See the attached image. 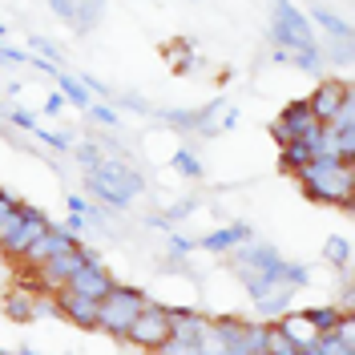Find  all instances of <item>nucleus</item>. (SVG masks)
Segmentation results:
<instances>
[{
    "instance_id": "1",
    "label": "nucleus",
    "mask_w": 355,
    "mask_h": 355,
    "mask_svg": "<svg viewBox=\"0 0 355 355\" xmlns=\"http://www.w3.org/2000/svg\"><path fill=\"white\" fill-rule=\"evenodd\" d=\"M299 186L311 202H327V206H352L355 198V162L339 157H311L299 170Z\"/></svg>"
},
{
    "instance_id": "2",
    "label": "nucleus",
    "mask_w": 355,
    "mask_h": 355,
    "mask_svg": "<svg viewBox=\"0 0 355 355\" xmlns=\"http://www.w3.org/2000/svg\"><path fill=\"white\" fill-rule=\"evenodd\" d=\"M85 186H89V194L101 198L110 210H125L146 190V178L137 174L130 162H121V157H101V166L85 178Z\"/></svg>"
},
{
    "instance_id": "3",
    "label": "nucleus",
    "mask_w": 355,
    "mask_h": 355,
    "mask_svg": "<svg viewBox=\"0 0 355 355\" xmlns=\"http://www.w3.org/2000/svg\"><path fill=\"white\" fill-rule=\"evenodd\" d=\"M146 299H150L146 291L113 283L110 295H105V299H97V331L113 335V339H125L130 323L137 319V311L146 307Z\"/></svg>"
},
{
    "instance_id": "4",
    "label": "nucleus",
    "mask_w": 355,
    "mask_h": 355,
    "mask_svg": "<svg viewBox=\"0 0 355 355\" xmlns=\"http://www.w3.org/2000/svg\"><path fill=\"white\" fill-rule=\"evenodd\" d=\"M275 4V21H270V41L279 44L283 53H315L319 41H315V33H311V21L291 4V0H270Z\"/></svg>"
},
{
    "instance_id": "5",
    "label": "nucleus",
    "mask_w": 355,
    "mask_h": 355,
    "mask_svg": "<svg viewBox=\"0 0 355 355\" xmlns=\"http://www.w3.org/2000/svg\"><path fill=\"white\" fill-rule=\"evenodd\" d=\"M89 263H101V254L89 250L85 243L69 246V250H61V254H53L49 263L37 266V291H41V295H57V291L65 287L69 279H73L81 266H89Z\"/></svg>"
},
{
    "instance_id": "6",
    "label": "nucleus",
    "mask_w": 355,
    "mask_h": 355,
    "mask_svg": "<svg viewBox=\"0 0 355 355\" xmlns=\"http://www.w3.org/2000/svg\"><path fill=\"white\" fill-rule=\"evenodd\" d=\"M166 339H170V315H166L162 303L146 299V307L137 311V319H133L130 331H125V343L141 347V352H157Z\"/></svg>"
},
{
    "instance_id": "7",
    "label": "nucleus",
    "mask_w": 355,
    "mask_h": 355,
    "mask_svg": "<svg viewBox=\"0 0 355 355\" xmlns=\"http://www.w3.org/2000/svg\"><path fill=\"white\" fill-rule=\"evenodd\" d=\"M49 226H53V222L44 218L37 206H24L21 202V214H17V222H12V230L0 239V254H4V259H24V250L37 243Z\"/></svg>"
},
{
    "instance_id": "8",
    "label": "nucleus",
    "mask_w": 355,
    "mask_h": 355,
    "mask_svg": "<svg viewBox=\"0 0 355 355\" xmlns=\"http://www.w3.org/2000/svg\"><path fill=\"white\" fill-rule=\"evenodd\" d=\"M230 263H234V270H263V275H275L279 270V263H283V254H279V246L275 243H263V239H246V243H239L234 250H230Z\"/></svg>"
},
{
    "instance_id": "9",
    "label": "nucleus",
    "mask_w": 355,
    "mask_h": 355,
    "mask_svg": "<svg viewBox=\"0 0 355 355\" xmlns=\"http://www.w3.org/2000/svg\"><path fill=\"white\" fill-rule=\"evenodd\" d=\"M53 299H57V315L61 319H69L81 331H97V299H85V295H77L69 287H61Z\"/></svg>"
},
{
    "instance_id": "10",
    "label": "nucleus",
    "mask_w": 355,
    "mask_h": 355,
    "mask_svg": "<svg viewBox=\"0 0 355 355\" xmlns=\"http://www.w3.org/2000/svg\"><path fill=\"white\" fill-rule=\"evenodd\" d=\"M77 243H81V239H73V234H69L65 226H49V230H44L41 239H37V243H33L28 250H24V259H21V263L28 266V270H37V266L49 263L53 254H61V250H69V246H77Z\"/></svg>"
},
{
    "instance_id": "11",
    "label": "nucleus",
    "mask_w": 355,
    "mask_h": 355,
    "mask_svg": "<svg viewBox=\"0 0 355 355\" xmlns=\"http://www.w3.org/2000/svg\"><path fill=\"white\" fill-rule=\"evenodd\" d=\"M347 97H352V89L343 85V81H331V77H327V81H319V85H315V93L307 97V105H311V113H315V121H323V125H327V121L335 117V110H339Z\"/></svg>"
},
{
    "instance_id": "12",
    "label": "nucleus",
    "mask_w": 355,
    "mask_h": 355,
    "mask_svg": "<svg viewBox=\"0 0 355 355\" xmlns=\"http://www.w3.org/2000/svg\"><path fill=\"white\" fill-rule=\"evenodd\" d=\"M166 315H170V339L174 343H198L206 323H210V315H202L194 307H166Z\"/></svg>"
},
{
    "instance_id": "13",
    "label": "nucleus",
    "mask_w": 355,
    "mask_h": 355,
    "mask_svg": "<svg viewBox=\"0 0 355 355\" xmlns=\"http://www.w3.org/2000/svg\"><path fill=\"white\" fill-rule=\"evenodd\" d=\"M65 287L77 291V295H85V299H105V295L113 291V275L101 263H89V266H81V270L69 279Z\"/></svg>"
},
{
    "instance_id": "14",
    "label": "nucleus",
    "mask_w": 355,
    "mask_h": 355,
    "mask_svg": "<svg viewBox=\"0 0 355 355\" xmlns=\"http://www.w3.org/2000/svg\"><path fill=\"white\" fill-rule=\"evenodd\" d=\"M246 239H254V230H250V222H230V226H218V230H210L206 239H198L202 250H210V254H230L239 243Z\"/></svg>"
},
{
    "instance_id": "15",
    "label": "nucleus",
    "mask_w": 355,
    "mask_h": 355,
    "mask_svg": "<svg viewBox=\"0 0 355 355\" xmlns=\"http://www.w3.org/2000/svg\"><path fill=\"white\" fill-rule=\"evenodd\" d=\"M33 295L37 291H24V287L4 291V315L17 319V323H33Z\"/></svg>"
},
{
    "instance_id": "16",
    "label": "nucleus",
    "mask_w": 355,
    "mask_h": 355,
    "mask_svg": "<svg viewBox=\"0 0 355 355\" xmlns=\"http://www.w3.org/2000/svg\"><path fill=\"white\" fill-rule=\"evenodd\" d=\"M279 117L291 125V133H295V137H303L311 125H319V121H315V113H311V105H307V97H303V101H291L287 110L279 113Z\"/></svg>"
},
{
    "instance_id": "17",
    "label": "nucleus",
    "mask_w": 355,
    "mask_h": 355,
    "mask_svg": "<svg viewBox=\"0 0 355 355\" xmlns=\"http://www.w3.org/2000/svg\"><path fill=\"white\" fill-rule=\"evenodd\" d=\"M101 12H105V0H73V28L89 33L93 24L101 21Z\"/></svg>"
},
{
    "instance_id": "18",
    "label": "nucleus",
    "mask_w": 355,
    "mask_h": 355,
    "mask_svg": "<svg viewBox=\"0 0 355 355\" xmlns=\"http://www.w3.org/2000/svg\"><path fill=\"white\" fill-rule=\"evenodd\" d=\"M57 93H61V97H65V105H77V110H89V101H93V97H89V89L81 85V77H69V73H57Z\"/></svg>"
},
{
    "instance_id": "19",
    "label": "nucleus",
    "mask_w": 355,
    "mask_h": 355,
    "mask_svg": "<svg viewBox=\"0 0 355 355\" xmlns=\"http://www.w3.org/2000/svg\"><path fill=\"white\" fill-rule=\"evenodd\" d=\"M279 157H283V170H287V174H299V170H303L315 154H311L307 141H299V137H295L291 146H279Z\"/></svg>"
},
{
    "instance_id": "20",
    "label": "nucleus",
    "mask_w": 355,
    "mask_h": 355,
    "mask_svg": "<svg viewBox=\"0 0 355 355\" xmlns=\"http://www.w3.org/2000/svg\"><path fill=\"white\" fill-rule=\"evenodd\" d=\"M279 327H283V331H287L299 347H311V343H315V335H319L307 319H303V315H283V319H279Z\"/></svg>"
},
{
    "instance_id": "21",
    "label": "nucleus",
    "mask_w": 355,
    "mask_h": 355,
    "mask_svg": "<svg viewBox=\"0 0 355 355\" xmlns=\"http://www.w3.org/2000/svg\"><path fill=\"white\" fill-rule=\"evenodd\" d=\"M263 352L266 355H299V343H295L279 323H266V347Z\"/></svg>"
},
{
    "instance_id": "22",
    "label": "nucleus",
    "mask_w": 355,
    "mask_h": 355,
    "mask_svg": "<svg viewBox=\"0 0 355 355\" xmlns=\"http://www.w3.org/2000/svg\"><path fill=\"white\" fill-rule=\"evenodd\" d=\"M299 315H303V319H307V323H311L319 335H323V331H331L335 323H339V315H343V311L327 303V307H307V311H299Z\"/></svg>"
},
{
    "instance_id": "23",
    "label": "nucleus",
    "mask_w": 355,
    "mask_h": 355,
    "mask_svg": "<svg viewBox=\"0 0 355 355\" xmlns=\"http://www.w3.org/2000/svg\"><path fill=\"white\" fill-rule=\"evenodd\" d=\"M157 117L178 133H198V110H162Z\"/></svg>"
},
{
    "instance_id": "24",
    "label": "nucleus",
    "mask_w": 355,
    "mask_h": 355,
    "mask_svg": "<svg viewBox=\"0 0 355 355\" xmlns=\"http://www.w3.org/2000/svg\"><path fill=\"white\" fill-rule=\"evenodd\" d=\"M311 17H315V24H319L323 33H331V37H339V41H352V24H347V21H339V17H335L331 8H315Z\"/></svg>"
},
{
    "instance_id": "25",
    "label": "nucleus",
    "mask_w": 355,
    "mask_h": 355,
    "mask_svg": "<svg viewBox=\"0 0 355 355\" xmlns=\"http://www.w3.org/2000/svg\"><path fill=\"white\" fill-rule=\"evenodd\" d=\"M323 259H327L331 266H339V270H347V263H352V243H347L343 234L327 239V246H323Z\"/></svg>"
},
{
    "instance_id": "26",
    "label": "nucleus",
    "mask_w": 355,
    "mask_h": 355,
    "mask_svg": "<svg viewBox=\"0 0 355 355\" xmlns=\"http://www.w3.org/2000/svg\"><path fill=\"white\" fill-rule=\"evenodd\" d=\"M170 166H174L178 174H186V178H202L206 170H202V162H198V154L190 150V146H182L174 157H170Z\"/></svg>"
},
{
    "instance_id": "27",
    "label": "nucleus",
    "mask_w": 355,
    "mask_h": 355,
    "mask_svg": "<svg viewBox=\"0 0 355 355\" xmlns=\"http://www.w3.org/2000/svg\"><path fill=\"white\" fill-rule=\"evenodd\" d=\"M239 347H243L246 355H250V352H263V347H266V323H243Z\"/></svg>"
},
{
    "instance_id": "28",
    "label": "nucleus",
    "mask_w": 355,
    "mask_h": 355,
    "mask_svg": "<svg viewBox=\"0 0 355 355\" xmlns=\"http://www.w3.org/2000/svg\"><path fill=\"white\" fill-rule=\"evenodd\" d=\"M89 121H97V125H105V130H117L121 125V117H117V110L113 105H105V101H89Z\"/></svg>"
},
{
    "instance_id": "29",
    "label": "nucleus",
    "mask_w": 355,
    "mask_h": 355,
    "mask_svg": "<svg viewBox=\"0 0 355 355\" xmlns=\"http://www.w3.org/2000/svg\"><path fill=\"white\" fill-rule=\"evenodd\" d=\"M194 250H198V243L186 239V234H170V239H166V259H170V263H182V259L194 254Z\"/></svg>"
},
{
    "instance_id": "30",
    "label": "nucleus",
    "mask_w": 355,
    "mask_h": 355,
    "mask_svg": "<svg viewBox=\"0 0 355 355\" xmlns=\"http://www.w3.org/2000/svg\"><path fill=\"white\" fill-rule=\"evenodd\" d=\"M73 154H77V162H81V166H85L89 174H93V170H97V166H101V150H97V141H81V146H77V150H73Z\"/></svg>"
},
{
    "instance_id": "31",
    "label": "nucleus",
    "mask_w": 355,
    "mask_h": 355,
    "mask_svg": "<svg viewBox=\"0 0 355 355\" xmlns=\"http://www.w3.org/2000/svg\"><path fill=\"white\" fill-rule=\"evenodd\" d=\"M4 121H8V125H17V130H24V133L37 130V117H33L28 110H21V105H17V110H4Z\"/></svg>"
},
{
    "instance_id": "32",
    "label": "nucleus",
    "mask_w": 355,
    "mask_h": 355,
    "mask_svg": "<svg viewBox=\"0 0 355 355\" xmlns=\"http://www.w3.org/2000/svg\"><path fill=\"white\" fill-rule=\"evenodd\" d=\"M37 141H44V146H53V150H57V154H65L69 150V133H57V130H41V125H37Z\"/></svg>"
},
{
    "instance_id": "33",
    "label": "nucleus",
    "mask_w": 355,
    "mask_h": 355,
    "mask_svg": "<svg viewBox=\"0 0 355 355\" xmlns=\"http://www.w3.org/2000/svg\"><path fill=\"white\" fill-rule=\"evenodd\" d=\"M28 49H37V57H44V61H53V65L61 61V49H57V44L49 41V37H33V41H28Z\"/></svg>"
},
{
    "instance_id": "34",
    "label": "nucleus",
    "mask_w": 355,
    "mask_h": 355,
    "mask_svg": "<svg viewBox=\"0 0 355 355\" xmlns=\"http://www.w3.org/2000/svg\"><path fill=\"white\" fill-rule=\"evenodd\" d=\"M157 352H162V355H202L198 343H174V339H166Z\"/></svg>"
},
{
    "instance_id": "35",
    "label": "nucleus",
    "mask_w": 355,
    "mask_h": 355,
    "mask_svg": "<svg viewBox=\"0 0 355 355\" xmlns=\"http://www.w3.org/2000/svg\"><path fill=\"white\" fill-rule=\"evenodd\" d=\"M270 137H275L279 146H291V141H295V133H291V125L283 121V117H275V121H270Z\"/></svg>"
},
{
    "instance_id": "36",
    "label": "nucleus",
    "mask_w": 355,
    "mask_h": 355,
    "mask_svg": "<svg viewBox=\"0 0 355 355\" xmlns=\"http://www.w3.org/2000/svg\"><path fill=\"white\" fill-rule=\"evenodd\" d=\"M0 65H28V53H21V49H8V44L0 41Z\"/></svg>"
},
{
    "instance_id": "37",
    "label": "nucleus",
    "mask_w": 355,
    "mask_h": 355,
    "mask_svg": "<svg viewBox=\"0 0 355 355\" xmlns=\"http://www.w3.org/2000/svg\"><path fill=\"white\" fill-rule=\"evenodd\" d=\"M194 206H198V202L194 198H182L174 206V210H166V214H162V218H166V226H170V222H178V218H186V214H190V210H194Z\"/></svg>"
},
{
    "instance_id": "38",
    "label": "nucleus",
    "mask_w": 355,
    "mask_h": 355,
    "mask_svg": "<svg viewBox=\"0 0 355 355\" xmlns=\"http://www.w3.org/2000/svg\"><path fill=\"white\" fill-rule=\"evenodd\" d=\"M327 57H331V61H339V65H352V41H339Z\"/></svg>"
},
{
    "instance_id": "39",
    "label": "nucleus",
    "mask_w": 355,
    "mask_h": 355,
    "mask_svg": "<svg viewBox=\"0 0 355 355\" xmlns=\"http://www.w3.org/2000/svg\"><path fill=\"white\" fill-rule=\"evenodd\" d=\"M4 291H12V263L0 254V295H4Z\"/></svg>"
},
{
    "instance_id": "40",
    "label": "nucleus",
    "mask_w": 355,
    "mask_h": 355,
    "mask_svg": "<svg viewBox=\"0 0 355 355\" xmlns=\"http://www.w3.org/2000/svg\"><path fill=\"white\" fill-rule=\"evenodd\" d=\"M28 65L37 69V73H49V77H57V65H53V61H44V57H37V53H28Z\"/></svg>"
},
{
    "instance_id": "41",
    "label": "nucleus",
    "mask_w": 355,
    "mask_h": 355,
    "mask_svg": "<svg viewBox=\"0 0 355 355\" xmlns=\"http://www.w3.org/2000/svg\"><path fill=\"white\" fill-rule=\"evenodd\" d=\"M239 125V110H222V117H218V133L222 130H234Z\"/></svg>"
},
{
    "instance_id": "42",
    "label": "nucleus",
    "mask_w": 355,
    "mask_h": 355,
    "mask_svg": "<svg viewBox=\"0 0 355 355\" xmlns=\"http://www.w3.org/2000/svg\"><path fill=\"white\" fill-rule=\"evenodd\" d=\"M65 110V97H61V93H49V97H44V113H61Z\"/></svg>"
},
{
    "instance_id": "43",
    "label": "nucleus",
    "mask_w": 355,
    "mask_h": 355,
    "mask_svg": "<svg viewBox=\"0 0 355 355\" xmlns=\"http://www.w3.org/2000/svg\"><path fill=\"white\" fill-rule=\"evenodd\" d=\"M53 8H57V17H65L69 24H73V0H49Z\"/></svg>"
},
{
    "instance_id": "44",
    "label": "nucleus",
    "mask_w": 355,
    "mask_h": 355,
    "mask_svg": "<svg viewBox=\"0 0 355 355\" xmlns=\"http://www.w3.org/2000/svg\"><path fill=\"white\" fill-rule=\"evenodd\" d=\"M65 230L73 234V239H77V234L85 230V218H81V214H69V218H65Z\"/></svg>"
},
{
    "instance_id": "45",
    "label": "nucleus",
    "mask_w": 355,
    "mask_h": 355,
    "mask_svg": "<svg viewBox=\"0 0 355 355\" xmlns=\"http://www.w3.org/2000/svg\"><path fill=\"white\" fill-rule=\"evenodd\" d=\"M121 101H125V105H133L137 113H150V101H146V97H133V93H125Z\"/></svg>"
},
{
    "instance_id": "46",
    "label": "nucleus",
    "mask_w": 355,
    "mask_h": 355,
    "mask_svg": "<svg viewBox=\"0 0 355 355\" xmlns=\"http://www.w3.org/2000/svg\"><path fill=\"white\" fill-rule=\"evenodd\" d=\"M17 355H37V352H33V347H28V343H24V347H21V352H17Z\"/></svg>"
},
{
    "instance_id": "47",
    "label": "nucleus",
    "mask_w": 355,
    "mask_h": 355,
    "mask_svg": "<svg viewBox=\"0 0 355 355\" xmlns=\"http://www.w3.org/2000/svg\"><path fill=\"white\" fill-rule=\"evenodd\" d=\"M250 355H266V352H250Z\"/></svg>"
},
{
    "instance_id": "48",
    "label": "nucleus",
    "mask_w": 355,
    "mask_h": 355,
    "mask_svg": "<svg viewBox=\"0 0 355 355\" xmlns=\"http://www.w3.org/2000/svg\"><path fill=\"white\" fill-rule=\"evenodd\" d=\"M150 355H162V352H150Z\"/></svg>"
},
{
    "instance_id": "49",
    "label": "nucleus",
    "mask_w": 355,
    "mask_h": 355,
    "mask_svg": "<svg viewBox=\"0 0 355 355\" xmlns=\"http://www.w3.org/2000/svg\"><path fill=\"white\" fill-rule=\"evenodd\" d=\"M0 113H4V105H0Z\"/></svg>"
}]
</instances>
